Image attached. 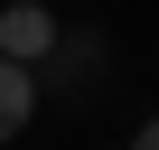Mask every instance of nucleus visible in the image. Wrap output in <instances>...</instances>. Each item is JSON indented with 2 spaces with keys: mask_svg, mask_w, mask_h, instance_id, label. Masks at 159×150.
<instances>
[{
  "mask_svg": "<svg viewBox=\"0 0 159 150\" xmlns=\"http://www.w3.org/2000/svg\"><path fill=\"white\" fill-rule=\"evenodd\" d=\"M131 150H159V122H140V131H131Z\"/></svg>",
  "mask_w": 159,
  "mask_h": 150,
  "instance_id": "obj_4",
  "label": "nucleus"
},
{
  "mask_svg": "<svg viewBox=\"0 0 159 150\" xmlns=\"http://www.w3.org/2000/svg\"><path fill=\"white\" fill-rule=\"evenodd\" d=\"M28 113H38V66L0 56V150H10V141L28 131Z\"/></svg>",
  "mask_w": 159,
  "mask_h": 150,
  "instance_id": "obj_3",
  "label": "nucleus"
},
{
  "mask_svg": "<svg viewBox=\"0 0 159 150\" xmlns=\"http://www.w3.org/2000/svg\"><path fill=\"white\" fill-rule=\"evenodd\" d=\"M66 38V19L47 10V0H10L0 10V56H19V66H47V47Z\"/></svg>",
  "mask_w": 159,
  "mask_h": 150,
  "instance_id": "obj_2",
  "label": "nucleus"
},
{
  "mask_svg": "<svg viewBox=\"0 0 159 150\" xmlns=\"http://www.w3.org/2000/svg\"><path fill=\"white\" fill-rule=\"evenodd\" d=\"M103 85H112V38L103 28H66L38 66V103H94Z\"/></svg>",
  "mask_w": 159,
  "mask_h": 150,
  "instance_id": "obj_1",
  "label": "nucleus"
}]
</instances>
